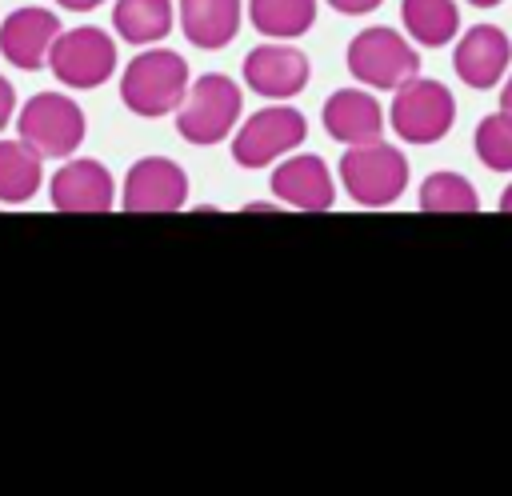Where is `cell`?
Wrapping results in <instances>:
<instances>
[{
  "mask_svg": "<svg viewBox=\"0 0 512 496\" xmlns=\"http://www.w3.org/2000/svg\"><path fill=\"white\" fill-rule=\"evenodd\" d=\"M188 60L172 48H156L148 44L144 52H136L128 60V68L120 72V100L132 116L144 120H160L172 116L188 92Z\"/></svg>",
  "mask_w": 512,
  "mask_h": 496,
  "instance_id": "obj_1",
  "label": "cell"
},
{
  "mask_svg": "<svg viewBox=\"0 0 512 496\" xmlns=\"http://www.w3.org/2000/svg\"><path fill=\"white\" fill-rule=\"evenodd\" d=\"M340 184L352 204L360 208H388L404 196L408 188V160L396 144L388 140H368V144H348L340 156Z\"/></svg>",
  "mask_w": 512,
  "mask_h": 496,
  "instance_id": "obj_2",
  "label": "cell"
},
{
  "mask_svg": "<svg viewBox=\"0 0 512 496\" xmlns=\"http://www.w3.org/2000/svg\"><path fill=\"white\" fill-rule=\"evenodd\" d=\"M240 104H244V92L224 72H208L200 80H188V92L176 108V132L196 148L220 144L240 124Z\"/></svg>",
  "mask_w": 512,
  "mask_h": 496,
  "instance_id": "obj_3",
  "label": "cell"
},
{
  "mask_svg": "<svg viewBox=\"0 0 512 496\" xmlns=\"http://www.w3.org/2000/svg\"><path fill=\"white\" fill-rule=\"evenodd\" d=\"M344 64H348V72L356 76L360 88H368V92H392V88H400L404 80H412L420 72V52L396 28L372 24V28L356 32L348 40Z\"/></svg>",
  "mask_w": 512,
  "mask_h": 496,
  "instance_id": "obj_4",
  "label": "cell"
},
{
  "mask_svg": "<svg viewBox=\"0 0 512 496\" xmlns=\"http://www.w3.org/2000/svg\"><path fill=\"white\" fill-rule=\"evenodd\" d=\"M16 132L28 148H36L44 160H68L80 140L88 136L84 108L64 92H36L16 112Z\"/></svg>",
  "mask_w": 512,
  "mask_h": 496,
  "instance_id": "obj_5",
  "label": "cell"
},
{
  "mask_svg": "<svg viewBox=\"0 0 512 496\" xmlns=\"http://www.w3.org/2000/svg\"><path fill=\"white\" fill-rule=\"evenodd\" d=\"M392 132L404 144H436L452 132L456 124V100L440 80L428 76H412L400 88H392Z\"/></svg>",
  "mask_w": 512,
  "mask_h": 496,
  "instance_id": "obj_6",
  "label": "cell"
},
{
  "mask_svg": "<svg viewBox=\"0 0 512 496\" xmlns=\"http://www.w3.org/2000/svg\"><path fill=\"white\" fill-rule=\"evenodd\" d=\"M44 68H52V76L64 88L92 92V88L108 84L112 72H116V40L96 24H80V28H68V32L60 28V36L48 48Z\"/></svg>",
  "mask_w": 512,
  "mask_h": 496,
  "instance_id": "obj_7",
  "label": "cell"
},
{
  "mask_svg": "<svg viewBox=\"0 0 512 496\" xmlns=\"http://www.w3.org/2000/svg\"><path fill=\"white\" fill-rule=\"evenodd\" d=\"M308 136V116L292 104H268L252 112L240 128H232V160L240 168H264L288 152H296Z\"/></svg>",
  "mask_w": 512,
  "mask_h": 496,
  "instance_id": "obj_8",
  "label": "cell"
},
{
  "mask_svg": "<svg viewBox=\"0 0 512 496\" xmlns=\"http://www.w3.org/2000/svg\"><path fill=\"white\" fill-rule=\"evenodd\" d=\"M120 208L132 216L152 212H180L188 200V172L168 156H140L124 184H120Z\"/></svg>",
  "mask_w": 512,
  "mask_h": 496,
  "instance_id": "obj_9",
  "label": "cell"
},
{
  "mask_svg": "<svg viewBox=\"0 0 512 496\" xmlns=\"http://www.w3.org/2000/svg\"><path fill=\"white\" fill-rule=\"evenodd\" d=\"M240 76L264 100H292L308 88L312 64L292 40H264L244 56Z\"/></svg>",
  "mask_w": 512,
  "mask_h": 496,
  "instance_id": "obj_10",
  "label": "cell"
},
{
  "mask_svg": "<svg viewBox=\"0 0 512 496\" xmlns=\"http://www.w3.org/2000/svg\"><path fill=\"white\" fill-rule=\"evenodd\" d=\"M48 200L56 212L68 216H96V212H112L116 204V180L100 160L88 156H68V164H60L48 180Z\"/></svg>",
  "mask_w": 512,
  "mask_h": 496,
  "instance_id": "obj_11",
  "label": "cell"
},
{
  "mask_svg": "<svg viewBox=\"0 0 512 496\" xmlns=\"http://www.w3.org/2000/svg\"><path fill=\"white\" fill-rule=\"evenodd\" d=\"M268 192L296 212H328L336 204V180L316 152H288L272 168Z\"/></svg>",
  "mask_w": 512,
  "mask_h": 496,
  "instance_id": "obj_12",
  "label": "cell"
},
{
  "mask_svg": "<svg viewBox=\"0 0 512 496\" xmlns=\"http://www.w3.org/2000/svg\"><path fill=\"white\" fill-rule=\"evenodd\" d=\"M452 68L476 92L496 88L504 80V72L512 68V40H508V32L496 28V24L464 28V36H456V48H452Z\"/></svg>",
  "mask_w": 512,
  "mask_h": 496,
  "instance_id": "obj_13",
  "label": "cell"
},
{
  "mask_svg": "<svg viewBox=\"0 0 512 496\" xmlns=\"http://www.w3.org/2000/svg\"><path fill=\"white\" fill-rule=\"evenodd\" d=\"M60 36V20L52 8L24 4L0 20V56L20 72H40L48 64V48Z\"/></svg>",
  "mask_w": 512,
  "mask_h": 496,
  "instance_id": "obj_14",
  "label": "cell"
},
{
  "mask_svg": "<svg viewBox=\"0 0 512 496\" xmlns=\"http://www.w3.org/2000/svg\"><path fill=\"white\" fill-rule=\"evenodd\" d=\"M320 120H324V132L332 140H340L344 148L384 136V108H380V100H372L368 88H336L324 100Z\"/></svg>",
  "mask_w": 512,
  "mask_h": 496,
  "instance_id": "obj_15",
  "label": "cell"
},
{
  "mask_svg": "<svg viewBox=\"0 0 512 496\" xmlns=\"http://www.w3.org/2000/svg\"><path fill=\"white\" fill-rule=\"evenodd\" d=\"M244 4L240 0H180V32L188 44L204 52H220L240 32Z\"/></svg>",
  "mask_w": 512,
  "mask_h": 496,
  "instance_id": "obj_16",
  "label": "cell"
},
{
  "mask_svg": "<svg viewBox=\"0 0 512 496\" xmlns=\"http://www.w3.org/2000/svg\"><path fill=\"white\" fill-rule=\"evenodd\" d=\"M176 24V8L172 0H116L112 4V28L120 40L148 48L160 44Z\"/></svg>",
  "mask_w": 512,
  "mask_h": 496,
  "instance_id": "obj_17",
  "label": "cell"
},
{
  "mask_svg": "<svg viewBox=\"0 0 512 496\" xmlns=\"http://www.w3.org/2000/svg\"><path fill=\"white\" fill-rule=\"evenodd\" d=\"M400 20L420 48H444L460 36L456 0H400Z\"/></svg>",
  "mask_w": 512,
  "mask_h": 496,
  "instance_id": "obj_18",
  "label": "cell"
},
{
  "mask_svg": "<svg viewBox=\"0 0 512 496\" xmlns=\"http://www.w3.org/2000/svg\"><path fill=\"white\" fill-rule=\"evenodd\" d=\"M44 184V156L20 136L0 140V204H28Z\"/></svg>",
  "mask_w": 512,
  "mask_h": 496,
  "instance_id": "obj_19",
  "label": "cell"
},
{
  "mask_svg": "<svg viewBox=\"0 0 512 496\" xmlns=\"http://www.w3.org/2000/svg\"><path fill=\"white\" fill-rule=\"evenodd\" d=\"M244 12L268 40H296L316 24V0H244Z\"/></svg>",
  "mask_w": 512,
  "mask_h": 496,
  "instance_id": "obj_20",
  "label": "cell"
},
{
  "mask_svg": "<svg viewBox=\"0 0 512 496\" xmlns=\"http://www.w3.org/2000/svg\"><path fill=\"white\" fill-rule=\"evenodd\" d=\"M420 212H480V196L460 172H432L420 184Z\"/></svg>",
  "mask_w": 512,
  "mask_h": 496,
  "instance_id": "obj_21",
  "label": "cell"
},
{
  "mask_svg": "<svg viewBox=\"0 0 512 496\" xmlns=\"http://www.w3.org/2000/svg\"><path fill=\"white\" fill-rule=\"evenodd\" d=\"M472 148H476V160L492 172H512V116L500 108L492 116H484L476 124V136H472Z\"/></svg>",
  "mask_w": 512,
  "mask_h": 496,
  "instance_id": "obj_22",
  "label": "cell"
},
{
  "mask_svg": "<svg viewBox=\"0 0 512 496\" xmlns=\"http://www.w3.org/2000/svg\"><path fill=\"white\" fill-rule=\"evenodd\" d=\"M328 8H336L340 16H368V12H376L384 0H324Z\"/></svg>",
  "mask_w": 512,
  "mask_h": 496,
  "instance_id": "obj_23",
  "label": "cell"
},
{
  "mask_svg": "<svg viewBox=\"0 0 512 496\" xmlns=\"http://www.w3.org/2000/svg\"><path fill=\"white\" fill-rule=\"evenodd\" d=\"M12 116H16V88H12V80L0 72V132L8 128Z\"/></svg>",
  "mask_w": 512,
  "mask_h": 496,
  "instance_id": "obj_24",
  "label": "cell"
},
{
  "mask_svg": "<svg viewBox=\"0 0 512 496\" xmlns=\"http://www.w3.org/2000/svg\"><path fill=\"white\" fill-rule=\"evenodd\" d=\"M60 8H68V12H92V8H100L104 0H56Z\"/></svg>",
  "mask_w": 512,
  "mask_h": 496,
  "instance_id": "obj_25",
  "label": "cell"
},
{
  "mask_svg": "<svg viewBox=\"0 0 512 496\" xmlns=\"http://www.w3.org/2000/svg\"><path fill=\"white\" fill-rule=\"evenodd\" d=\"M500 108L512 116V72H504V84H500Z\"/></svg>",
  "mask_w": 512,
  "mask_h": 496,
  "instance_id": "obj_26",
  "label": "cell"
},
{
  "mask_svg": "<svg viewBox=\"0 0 512 496\" xmlns=\"http://www.w3.org/2000/svg\"><path fill=\"white\" fill-rule=\"evenodd\" d=\"M500 212H508V216H512V184L500 192Z\"/></svg>",
  "mask_w": 512,
  "mask_h": 496,
  "instance_id": "obj_27",
  "label": "cell"
},
{
  "mask_svg": "<svg viewBox=\"0 0 512 496\" xmlns=\"http://www.w3.org/2000/svg\"><path fill=\"white\" fill-rule=\"evenodd\" d=\"M464 4H472V8H496V4H504V0H464Z\"/></svg>",
  "mask_w": 512,
  "mask_h": 496,
  "instance_id": "obj_28",
  "label": "cell"
}]
</instances>
